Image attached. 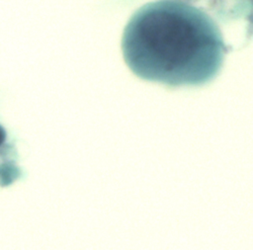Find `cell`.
I'll list each match as a JSON object with an SVG mask.
<instances>
[{"mask_svg": "<svg viewBox=\"0 0 253 250\" xmlns=\"http://www.w3.org/2000/svg\"><path fill=\"white\" fill-rule=\"evenodd\" d=\"M22 172L19 167L13 163H4L0 165V186L7 187L15 182Z\"/></svg>", "mask_w": 253, "mask_h": 250, "instance_id": "7a4b0ae2", "label": "cell"}, {"mask_svg": "<svg viewBox=\"0 0 253 250\" xmlns=\"http://www.w3.org/2000/svg\"><path fill=\"white\" fill-rule=\"evenodd\" d=\"M122 47L136 76L168 86L211 81L226 51L211 16L180 0H160L136 11L125 29Z\"/></svg>", "mask_w": 253, "mask_h": 250, "instance_id": "6da1fadb", "label": "cell"}, {"mask_svg": "<svg viewBox=\"0 0 253 250\" xmlns=\"http://www.w3.org/2000/svg\"><path fill=\"white\" fill-rule=\"evenodd\" d=\"M6 130L4 129V127L2 125H0V146L5 142L6 140Z\"/></svg>", "mask_w": 253, "mask_h": 250, "instance_id": "3957f363", "label": "cell"}]
</instances>
